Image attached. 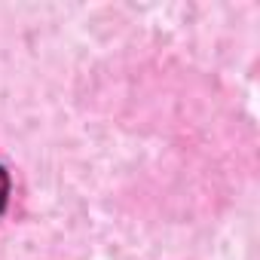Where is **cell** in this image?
Segmentation results:
<instances>
[{
    "label": "cell",
    "mask_w": 260,
    "mask_h": 260,
    "mask_svg": "<svg viewBox=\"0 0 260 260\" xmlns=\"http://www.w3.org/2000/svg\"><path fill=\"white\" fill-rule=\"evenodd\" d=\"M7 199H10V175L4 172V166H0V214L7 208Z\"/></svg>",
    "instance_id": "obj_1"
}]
</instances>
